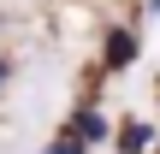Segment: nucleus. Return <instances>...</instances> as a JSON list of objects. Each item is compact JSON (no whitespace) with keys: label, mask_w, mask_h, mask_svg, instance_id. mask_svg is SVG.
Listing matches in <instances>:
<instances>
[{"label":"nucleus","mask_w":160,"mask_h":154,"mask_svg":"<svg viewBox=\"0 0 160 154\" xmlns=\"http://www.w3.org/2000/svg\"><path fill=\"white\" fill-rule=\"evenodd\" d=\"M65 137H71L77 148H95V142H113V119H107L101 107H77V113L65 119Z\"/></svg>","instance_id":"nucleus-1"},{"label":"nucleus","mask_w":160,"mask_h":154,"mask_svg":"<svg viewBox=\"0 0 160 154\" xmlns=\"http://www.w3.org/2000/svg\"><path fill=\"white\" fill-rule=\"evenodd\" d=\"M154 142H160V131L148 119H125V125H119V148L125 154H154Z\"/></svg>","instance_id":"nucleus-2"},{"label":"nucleus","mask_w":160,"mask_h":154,"mask_svg":"<svg viewBox=\"0 0 160 154\" xmlns=\"http://www.w3.org/2000/svg\"><path fill=\"white\" fill-rule=\"evenodd\" d=\"M131 59H137V30H113V36H107V65L125 71Z\"/></svg>","instance_id":"nucleus-3"},{"label":"nucleus","mask_w":160,"mask_h":154,"mask_svg":"<svg viewBox=\"0 0 160 154\" xmlns=\"http://www.w3.org/2000/svg\"><path fill=\"white\" fill-rule=\"evenodd\" d=\"M42 154H89V148H77L71 137H53V142H48V148H42Z\"/></svg>","instance_id":"nucleus-4"},{"label":"nucleus","mask_w":160,"mask_h":154,"mask_svg":"<svg viewBox=\"0 0 160 154\" xmlns=\"http://www.w3.org/2000/svg\"><path fill=\"white\" fill-rule=\"evenodd\" d=\"M12 71H18V65H12V59L0 53V101H6V89H12Z\"/></svg>","instance_id":"nucleus-5"},{"label":"nucleus","mask_w":160,"mask_h":154,"mask_svg":"<svg viewBox=\"0 0 160 154\" xmlns=\"http://www.w3.org/2000/svg\"><path fill=\"white\" fill-rule=\"evenodd\" d=\"M148 12H160V0H148Z\"/></svg>","instance_id":"nucleus-6"}]
</instances>
